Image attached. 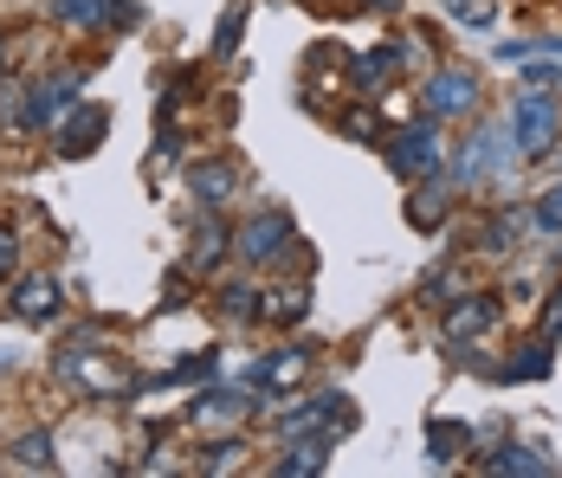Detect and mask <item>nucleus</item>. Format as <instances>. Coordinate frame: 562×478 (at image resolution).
I'll use <instances>...</instances> for the list:
<instances>
[{"label":"nucleus","mask_w":562,"mask_h":478,"mask_svg":"<svg viewBox=\"0 0 562 478\" xmlns=\"http://www.w3.org/2000/svg\"><path fill=\"white\" fill-rule=\"evenodd\" d=\"M543 220H550V226L562 220V188H550V201H543Z\"/></svg>","instance_id":"7ed1b4c3"},{"label":"nucleus","mask_w":562,"mask_h":478,"mask_svg":"<svg viewBox=\"0 0 562 478\" xmlns=\"http://www.w3.org/2000/svg\"><path fill=\"white\" fill-rule=\"evenodd\" d=\"M434 104H440V110H465V104H472V78H465V71L452 78V71H447V78L434 85Z\"/></svg>","instance_id":"f03ea898"},{"label":"nucleus","mask_w":562,"mask_h":478,"mask_svg":"<svg viewBox=\"0 0 562 478\" xmlns=\"http://www.w3.org/2000/svg\"><path fill=\"white\" fill-rule=\"evenodd\" d=\"M550 98H524L517 104V130H524V149H550Z\"/></svg>","instance_id":"f257e3e1"}]
</instances>
